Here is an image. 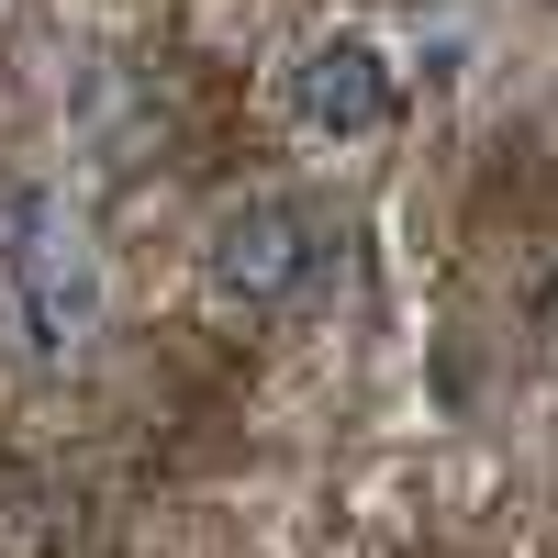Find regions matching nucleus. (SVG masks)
I'll list each match as a JSON object with an SVG mask.
<instances>
[{
  "label": "nucleus",
  "instance_id": "obj_1",
  "mask_svg": "<svg viewBox=\"0 0 558 558\" xmlns=\"http://www.w3.org/2000/svg\"><path fill=\"white\" fill-rule=\"evenodd\" d=\"M101 336V257L68 191L12 179L0 191V347L23 368H78Z\"/></svg>",
  "mask_w": 558,
  "mask_h": 558
},
{
  "label": "nucleus",
  "instance_id": "obj_2",
  "mask_svg": "<svg viewBox=\"0 0 558 558\" xmlns=\"http://www.w3.org/2000/svg\"><path fill=\"white\" fill-rule=\"evenodd\" d=\"M324 268V223L291 202V191H235L202 213V302L235 313V324H268L313 291Z\"/></svg>",
  "mask_w": 558,
  "mask_h": 558
},
{
  "label": "nucleus",
  "instance_id": "obj_3",
  "mask_svg": "<svg viewBox=\"0 0 558 558\" xmlns=\"http://www.w3.org/2000/svg\"><path fill=\"white\" fill-rule=\"evenodd\" d=\"M391 112H402V68H391L380 34L336 23V34H313L291 57V123L302 134H324V146H368Z\"/></svg>",
  "mask_w": 558,
  "mask_h": 558
},
{
  "label": "nucleus",
  "instance_id": "obj_4",
  "mask_svg": "<svg viewBox=\"0 0 558 558\" xmlns=\"http://www.w3.org/2000/svg\"><path fill=\"white\" fill-rule=\"evenodd\" d=\"M0 12H12V0H0Z\"/></svg>",
  "mask_w": 558,
  "mask_h": 558
}]
</instances>
